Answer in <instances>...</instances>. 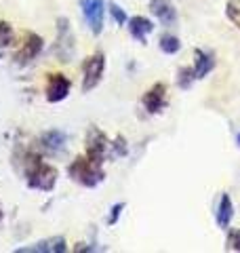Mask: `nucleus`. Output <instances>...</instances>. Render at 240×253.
<instances>
[{
    "instance_id": "f257e3e1",
    "label": "nucleus",
    "mask_w": 240,
    "mask_h": 253,
    "mask_svg": "<svg viewBox=\"0 0 240 253\" xmlns=\"http://www.w3.org/2000/svg\"><path fill=\"white\" fill-rule=\"evenodd\" d=\"M23 173H26V184L32 190H38V192H51L57 184L59 171L53 167V165L44 163L42 156L36 152L26 154V161H23Z\"/></svg>"
},
{
    "instance_id": "f03ea898",
    "label": "nucleus",
    "mask_w": 240,
    "mask_h": 253,
    "mask_svg": "<svg viewBox=\"0 0 240 253\" xmlns=\"http://www.w3.org/2000/svg\"><path fill=\"white\" fill-rule=\"evenodd\" d=\"M68 175L76 181V184L84 188H97L103 179H106V171L103 165L91 161L89 156H76L68 167Z\"/></svg>"
},
{
    "instance_id": "7ed1b4c3",
    "label": "nucleus",
    "mask_w": 240,
    "mask_h": 253,
    "mask_svg": "<svg viewBox=\"0 0 240 253\" xmlns=\"http://www.w3.org/2000/svg\"><path fill=\"white\" fill-rule=\"evenodd\" d=\"M103 72H106V55L101 51L89 55L84 61H82V91L89 93L93 89H97Z\"/></svg>"
},
{
    "instance_id": "20e7f679",
    "label": "nucleus",
    "mask_w": 240,
    "mask_h": 253,
    "mask_svg": "<svg viewBox=\"0 0 240 253\" xmlns=\"http://www.w3.org/2000/svg\"><path fill=\"white\" fill-rule=\"evenodd\" d=\"M80 13L91 34L99 36L106 21V0H80Z\"/></svg>"
},
{
    "instance_id": "39448f33",
    "label": "nucleus",
    "mask_w": 240,
    "mask_h": 253,
    "mask_svg": "<svg viewBox=\"0 0 240 253\" xmlns=\"http://www.w3.org/2000/svg\"><path fill=\"white\" fill-rule=\"evenodd\" d=\"M76 53V41L70 28V19L68 17H59L57 19V41H55V55L59 57V61L68 63L72 61Z\"/></svg>"
},
{
    "instance_id": "423d86ee",
    "label": "nucleus",
    "mask_w": 240,
    "mask_h": 253,
    "mask_svg": "<svg viewBox=\"0 0 240 253\" xmlns=\"http://www.w3.org/2000/svg\"><path fill=\"white\" fill-rule=\"evenodd\" d=\"M84 144H86V156L95 163L103 165V161L110 156V139L97 126H91V129L86 131Z\"/></svg>"
},
{
    "instance_id": "0eeeda50",
    "label": "nucleus",
    "mask_w": 240,
    "mask_h": 253,
    "mask_svg": "<svg viewBox=\"0 0 240 253\" xmlns=\"http://www.w3.org/2000/svg\"><path fill=\"white\" fill-rule=\"evenodd\" d=\"M72 91V81L66 74H49V81H46V89H44V97L49 104H59L70 95Z\"/></svg>"
},
{
    "instance_id": "6e6552de",
    "label": "nucleus",
    "mask_w": 240,
    "mask_h": 253,
    "mask_svg": "<svg viewBox=\"0 0 240 253\" xmlns=\"http://www.w3.org/2000/svg\"><path fill=\"white\" fill-rule=\"evenodd\" d=\"M166 99H169V95H166V84L164 83H154L146 93H143L141 106L148 114H160L166 106Z\"/></svg>"
},
{
    "instance_id": "1a4fd4ad",
    "label": "nucleus",
    "mask_w": 240,
    "mask_h": 253,
    "mask_svg": "<svg viewBox=\"0 0 240 253\" xmlns=\"http://www.w3.org/2000/svg\"><path fill=\"white\" fill-rule=\"evenodd\" d=\"M42 46H44L42 36L34 34V32H28L21 49L17 51V55H15V63H17V66H26V63L34 61L40 55V51H42Z\"/></svg>"
},
{
    "instance_id": "9d476101",
    "label": "nucleus",
    "mask_w": 240,
    "mask_h": 253,
    "mask_svg": "<svg viewBox=\"0 0 240 253\" xmlns=\"http://www.w3.org/2000/svg\"><path fill=\"white\" fill-rule=\"evenodd\" d=\"M40 148L51 156H59L68 148V133L61 129H49L40 135Z\"/></svg>"
},
{
    "instance_id": "9b49d317",
    "label": "nucleus",
    "mask_w": 240,
    "mask_h": 253,
    "mask_svg": "<svg viewBox=\"0 0 240 253\" xmlns=\"http://www.w3.org/2000/svg\"><path fill=\"white\" fill-rule=\"evenodd\" d=\"M150 13L158 19L160 26L164 28H175L177 26V9L171 0H150Z\"/></svg>"
},
{
    "instance_id": "f8f14e48",
    "label": "nucleus",
    "mask_w": 240,
    "mask_h": 253,
    "mask_svg": "<svg viewBox=\"0 0 240 253\" xmlns=\"http://www.w3.org/2000/svg\"><path fill=\"white\" fill-rule=\"evenodd\" d=\"M215 66H217V55L211 49H204V46H198L194 49V74H196V81H202V78L209 76Z\"/></svg>"
},
{
    "instance_id": "ddd939ff",
    "label": "nucleus",
    "mask_w": 240,
    "mask_h": 253,
    "mask_svg": "<svg viewBox=\"0 0 240 253\" xmlns=\"http://www.w3.org/2000/svg\"><path fill=\"white\" fill-rule=\"evenodd\" d=\"M66 251H68V241L63 236H51V239L17 249V253H66Z\"/></svg>"
},
{
    "instance_id": "4468645a",
    "label": "nucleus",
    "mask_w": 240,
    "mask_h": 253,
    "mask_svg": "<svg viewBox=\"0 0 240 253\" xmlns=\"http://www.w3.org/2000/svg\"><path fill=\"white\" fill-rule=\"evenodd\" d=\"M126 28H129L131 38H135V41L141 42V44H146L148 36L154 32V23H152L148 17H143V15H135V17H129Z\"/></svg>"
},
{
    "instance_id": "2eb2a0df",
    "label": "nucleus",
    "mask_w": 240,
    "mask_h": 253,
    "mask_svg": "<svg viewBox=\"0 0 240 253\" xmlns=\"http://www.w3.org/2000/svg\"><path fill=\"white\" fill-rule=\"evenodd\" d=\"M232 217H234V203H232L230 194L223 192L219 205H217V211H215V219H217V226L221 230H228L230 224H232Z\"/></svg>"
},
{
    "instance_id": "dca6fc26",
    "label": "nucleus",
    "mask_w": 240,
    "mask_h": 253,
    "mask_svg": "<svg viewBox=\"0 0 240 253\" xmlns=\"http://www.w3.org/2000/svg\"><path fill=\"white\" fill-rule=\"evenodd\" d=\"M175 83H177V86H179L181 91L192 89V84L196 83L194 68H192V66H181V68L177 70V76H175Z\"/></svg>"
},
{
    "instance_id": "f3484780",
    "label": "nucleus",
    "mask_w": 240,
    "mask_h": 253,
    "mask_svg": "<svg viewBox=\"0 0 240 253\" xmlns=\"http://www.w3.org/2000/svg\"><path fill=\"white\" fill-rule=\"evenodd\" d=\"M158 49L164 55H175L181 51V41L175 34H162L158 41Z\"/></svg>"
},
{
    "instance_id": "a211bd4d",
    "label": "nucleus",
    "mask_w": 240,
    "mask_h": 253,
    "mask_svg": "<svg viewBox=\"0 0 240 253\" xmlns=\"http://www.w3.org/2000/svg\"><path fill=\"white\" fill-rule=\"evenodd\" d=\"M15 42V32H13V26L6 21H0V53L4 49H9V46Z\"/></svg>"
},
{
    "instance_id": "6ab92c4d",
    "label": "nucleus",
    "mask_w": 240,
    "mask_h": 253,
    "mask_svg": "<svg viewBox=\"0 0 240 253\" xmlns=\"http://www.w3.org/2000/svg\"><path fill=\"white\" fill-rule=\"evenodd\" d=\"M108 11H110V17H112V21H114L116 26H120V28L126 26V21H129V15H126V11L120 4L108 2Z\"/></svg>"
},
{
    "instance_id": "aec40b11",
    "label": "nucleus",
    "mask_w": 240,
    "mask_h": 253,
    "mask_svg": "<svg viewBox=\"0 0 240 253\" xmlns=\"http://www.w3.org/2000/svg\"><path fill=\"white\" fill-rule=\"evenodd\" d=\"M129 154V144L122 135H118L114 141H110V156L112 158H122Z\"/></svg>"
},
{
    "instance_id": "412c9836",
    "label": "nucleus",
    "mask_w": 240,
    "mask_h": 253,
    "mask_svg": "<svg viewBox=\"0 0 240 253\" xmlns=\"http://www.w3.org/2000/svg\"><path fill=\"white\" fill-rule=\"evenodd\" d=\"M226 17L232 21V26L240 30V0H228L226 2Z\"/></svg>"
},
{
    "instance_id": "4be33fe9",
    "label": "nucleus",
    "mask_w": 240,
    "mask_h": 253,
    "mask_svg": "<svg viewBox=\"0 0 240 253\" xmlns=\"http://www.w3.org/2000/svg\"><path fill=\"white\" fill-rule=\"evenodd\" d=\"M124 209H126V203H116V205H112V207H110V213H108V217H106L108 226H116Z\"/></svg>"
},
{
    "instance_id": "5701e85b",
    "label": "nucleus",
    "mask_w": 240,
    "mask_h": 253,
    "mask_svg": "<svg viewBox=\"0 0 240 253\" xmlns=\"http://www.w3.org/2000/svg\"><path fill=\"white\" fill-rule=\"evenodd\" d=\"M226 251L240 253V230H230L226 236Z\"/></svg>"
},
{
    "instance_id": "b1692460",
    "label": "nucleus",
    "mask_w": 240,
    "mask_h": 253,
    "mask_svg": "<svg viewBox=\"0 0 240 253\" xmlns=\"http://www.w3.org/2000/svg\"><path fill=\"white\" fill-rule=\"evenodd\" d=\"M236 144H238V148H240V133H238V135H236Z\"/></svg>"
},
{
    "instance_id": "393cba45",
    "label": "nucleus",
    "mask_w": 240,
    "mask_h": 253,
    "mask_svg": "<svg viewBox=\"0 0 240 253\" xmlns=\"http://www.w3.org/2000/svg\"><path fill=\"white\" fill-rule=\"evenodd\" d=\"M2 217H4V213H2V209H0V221H2Z\"/></svg>"
}]
</instances>
